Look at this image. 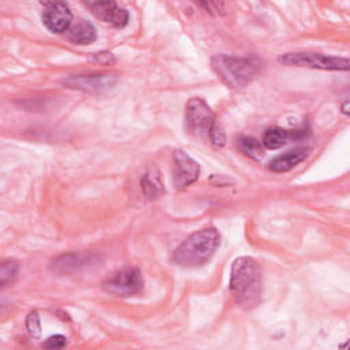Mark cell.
<instances>
[{
	"instance_id": "cell-17",
	"label": "cell",
	"mask_w": 350,
	"mask_h": 350,
	"mask_svg": "<svg viewBox=\"0 0 350 350\" xmlns=\"http://www.w3.org/2000/svg\"><path fill=\"white\" fill-rule=\"evenodd\" d=\"M18 272V262L15 260H4L0 265V283L1 287H5L11 283Z\"/></svg>"
},
{
	"instance_id": "cell-4",
	"label": "cell",
	"mask_w": 350,
	"mask_h": 350,
	"mask_svg": "<svg viewBox=\"0 0 350 350\" xmlns=\"http://www.w3.org/2000/svg\"><path fill=\"white\" fill-rule=\"evenodd\" d=\"M279 63L284 66L309 67L328 71H347L349 59L339 56H328L317 52H287L278 57Z\"/></svg>"
},
{
	"instance_id": "cell-15",
	"label": "cell",
	"mask_w": 350,
	"mask_h": 350,
	"mask_svg": "<svg viewBox=\"0 0 350 350\" xmlns=\"http://www.w3.org/2000/svg\"><path fill=\"white\" fill-rule=\"evenodd\" d=\"M141 189L148 200H154L164 193L163 183L157 171H148L141 178Z\"/></svg>"
},
{
	"instance_id": "cell-12",
	"label": "cell",
	"mask_w": 350,
	"mask_h": 350,
	"mask_svg": "<svg viewBox=\"0 0 350 350\" xmlns=\"http://www.w3.org/2000/svg\"><path fill=\"white\" fill-rule=\"evenodd\" d=\"M306 137V130H284L280 127H269L264 133L262 145L268 149H279L291 139H302Z\"/></svg>"
},
{
	"instance_id": "cell-14",
	"label": "cell",
	"mask_w": 350,
	"mask_h": 350,
	"mask_svg": "<svg viewBox=\"0 0 350 350\" xmlns=\"http://www.w3.org/2000/svg\"><path fill=\"white\" fill-rule=\"evenodd\" d=\"M66 37L68 41L77 45H88L96 41L97 38V31L96 27L85 21V19H77L75 22L71 23L68 30L66 31Z\"/></svg>"
},
{
	"instance_id": "cell-9",
	"label": "cell",
	"mask_w": 350,
	"mask_h": 350,
	"mask_svg": "<svg viewBox=\"0 0 350 350\" xmlns=\"http://www.w3.org/2000/svg\"><path fill=\"white\" fill-rule=\"evenodd\" d=\"M85 7L101 22L122 29L129 23V11L115 1H85Z\"/></svg>"
},
{
	"instance_id": "cell-19",
	"label": "cell",
	"mask_w": 350,
	"mask_h": 350,
	"mask_svg": "<svg viewBox=\"0 0 350 350\" xmlns=\"http://www.w3.org/2000/svg\"><path fill=\"white\" fill-rule=\"evenodd\" d=\"M208 138L217 148H221V146L226 145V133L223 130V126L217 120H215V123L212 124Z\"/></svg>"
},
{
	"instance_id": "cell-13",
	"label": "cell",
	"mask_w": 350,
	"mask_h": 350,
	"mask_svg": "<svg viewBox=\"0 0 350 350\" xmlns=\"http://www.w3.org/2000/svg\"><path fill=\"white\" fill-rule=\"evenodd\" d=\"M309 148H295L283 154H279L269 163V170L273 172H287L304 161L309 154Z\"/></svg>"
},
{
	"instance_id": "cell-8",
	"label": "cell",
	"mask_w": 350,
	"mask_h": 350,
	"mask_svg": "<svg viewBox=\"0 0 350 350\" xmlns=\"http://www.w3.org/2000/svg\"><path fill=\"white\" fill-rule=\"evenodd\" d=\"M174 186L179 190L186 189L198 179L200 164L185 150H174Z\"/></svg>"
},
{
	"instance_id": "cell-7",
	"label": "cell",
	"mask_w": 350,
	"mask_h": 350,
	"mask_svg": "<svg viewBox=\"0 0 350 350\" xmlns=\"http://www.w3.org/2000/svg\"><path fill=\"white\" fill-rule=\"evenodd\" d=\"M103 288L116 297H133L144 290V276L137 267H126L103 282Z\"/></svg>"
},
{
	"instance_id": "cell-10",
	"label": "cell",
	"mask_w": 350,
	"mask_h": 350,
	"mask_svg": "<svg viewBox=\"0 0 350 350\" xmlns=\"http://www.w3.org/2000/svg\"><path fill=\"white\" fill-rule=\"evenodd\" d=\"M42 22L52 33H66L72 23V12L64 1L42 3Z\"/></svg>"
},
{
	"instance_id": "cell-21",
	"label": "cell",
	"mask_w": 350,
	"mask_h": 350,
	"mask_svg": "<svg viewBox=\"0 0 350 350\" xmlns=\"http://www.w3.org/2000/svg\"><path fill=\"white\" fill-rule=\"evenodd\" d=\"M93 59H94L96 62H98L100 64H105V66L115 63V57H113V55H112L111 52H100V53H96V55H93Z\"/></svg>"
},
{
	"instance_id": "cell-11",
	"label": "cell",
	"mask_w": 350,
	"mask_h": 350,
	"mask_svg": "<svg viewBox=\"0 0 350 350\" xmlns=\"http://www.w3.org/2000/svg\"><path fill=\"white\" fill-rule=\"evenodd\" d=\"M97 261V256L90 252L63 253L52 260L51 267L60 273H70L81 268L89 267Z\"/></svg>"
},
{
	"instance_id": "cell-3",
	"label": "cell",
	"mask_w": 350,
	"mask_h": 350,
	"mask_svg": "<svg viewBox=\"0 0 350 350\" xmlns=\"http://www.w3.org/2000/svg\"><path fill=\"white\" fill-rule=\"evenodd\" d=\"M211 66L217 77L230 88L242 89L252 83L260 71V63L252 57H237L230 55H215Z\"/></svg>"
},
{
	"instance_id": "cell-23",
	"label": "cell",
	"mask_w": 350,
	"mask_h": 350,
	"mask_svg": "<svg viewBox=\"0 0 350 350\" xmlns=\"http://www.w3.org/2000/svg\"><path fill=\"white\" fill-rule=\"evenodd\" d=\"M347 105H349V101H345V104H343V109H342V111H343V113H346V115L349 113V111H347Z\"/></svg>"
},
{
	"instance_id": "cell-2",
	"label": "cell",
	"mask_w": 350,
	"mask_h": 350,
	"mask_svg": "<svg viewBox=\"0 0 350 350\" xmlns=\"http://www.w3.org/2000/svg\"><path fill=\"white\" fill-rule=\"evenodd\" d=\"M220 234L215 227H206L190 234L171 254V261L182 268H200L216 253Z\"/></svg>"
},
{
	"instance_id": "cell-16",
	"label": "cell",
	"mask_w": 350,
	"mask_h": 350,
	"mask_svg": "<svg viewBox=\"0 0 350 350\" xmlns=\"http://www.w3.org/2000/svg\"><path fill=\"white\" fill-rule=\"evenodd\" d=\"M238 146H239L241 152L245 156H247V157H250L253 160H260V159L264 157V148H262V145L256 138H253V137H249V135L242 137L238 141Z\"/></svg>"
},
{
	"instance_id": "cell-5",
	"label": "cell",
	"mask_w": 350,
	"mask_h": 350,
	"mask_svg": "<svg viewBox=\"0 0 350 350\" xmlns=\"http://www.w3.org/2000/svg\"><path fill=\"white\" fill-rule=\"evenodd\" d=\"M60 83L68 89L90 94H103L109 92L118 83V75L113 72H90L70 75L60 79Z\"/></svg>"
},
{
	"instance_id": "cell-6",
	"label": "cell",
	"mask_w": 350,
	"mask_h": 350,
	"mask_svg": "<svg viewBox=\"0 0 350 350\" xmlns=\"http://www.w3.org/2000/svg\"><path fill=\"white\" fill-rule=\"evenodd\" d=\"M215 120L212 108L201 97H191L187 101L185 107V122L190 134L194 137H209Z\"/></svg>"
},
{
	"instance_id": "cell-20",
	"label": "cell",
	"mask_w": 350,
	"mask_h": 350,
	"mask_svg": "<svg viewBox=\"0 0 350 350\" xmlns=\"http://www.w3.org/2000/svg\"><path fill=\"white\" fill-rule=\"evenodd\" d=\"M67 345V340H66V336L57 334V335H52L49 336L44 343L42 346L46 347V349H62Z\"/></svg>"
},
{
	"instance_id": "cell-1",
	"label": "cell",
	"mask_w": 350,
	"mask_h": 350,
	"mask_svg": "<svg viewBox=\"0 0 350 350\" xmlns=\"http://www.w3.org/2000/svg\"><path fill=\"white\" fill-rule=\"evenodd\" d=\"M228 288L239 306L245 309L257 306L262 297V278L258 262L249 256L235 258Z\"/></svg>"
},
{
	"instance_id": "cell-22",
	"label": "cell",
	"mask_w": 350,
	"mask_h": 350,
	"mask_svg": "<svg viewBox=\"0 0 350 350\" xmlns=\"http://www.w3.org/2000/svg\"><path fill=\"white\" fill-rule=\"evenodd\" d=\"M212 178L217 179V182H213V185H216V186H227V185L231 183V179L224 178L223 175H213Z\"/></svg>"
},
{
	"instance_id": "cell-18",
	"label": "cell",
	"mask_w": 350,
	"mask_h": 350,
	"mask_svg": "<svg viewBox=\"0 0 350 350\" xmlns=\"http://www.w3.org/2000/svg\"><path fill=\"white\" fill-rule=\"evenodd\" d=\"M26 328L31 338L38 339L41 336V321H40V316L36 310H31L26 316Z\"/></svg>"
}]
</instances>
